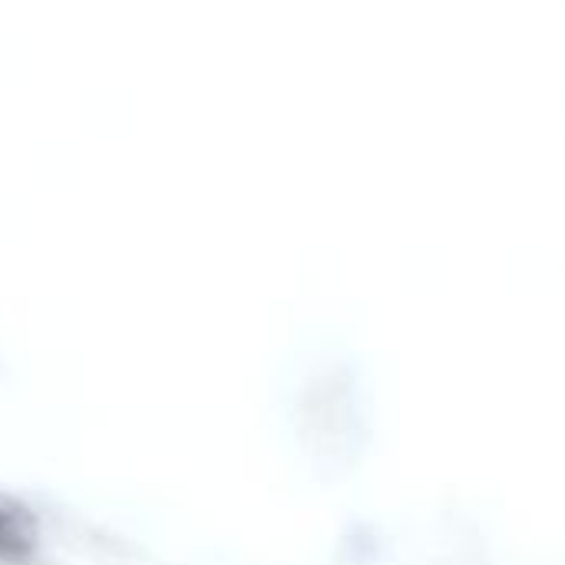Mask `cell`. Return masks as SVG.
I'll list each match as a JSON object with an SVG mask.
<instances>
[{
    "mask_svg": "<svg viewBox=\"0 0 565 565\" xmlns=\"http://www.w3.org/2000/svg\"><path fill=\"white\" fill-rule=\"evenodd\" d=\"M30 546H33V530L26 513L0 497V559L20 563L30 553Z\"/></svg>",
    "mask_w": 565,
    "mask_h": 565,
    "instance_id": "1",
    "label": "cell"
}]
</instances>
